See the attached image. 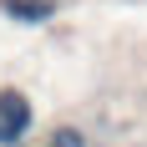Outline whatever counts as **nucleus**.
Wrapping results in <instances>:
<instances>
[{"label":"nucleus","mask_w":147,"mask_h":147,"mask_svg":"<svg viewBox=\"0 0 147 147\" xmlns=\"http://www.w3.org/2000/svg\"><path fill=\"white\" fill-rule=\"evenodd\" d=\"M30 132V96L26 91H0V147H15Z\"/></svg>","instance_id":"f257e3e1"},{"label":"nucleus","mask_w":147,"mask_h":147,"mask_svg":"<svg viewBox=\"0 0 147 147\" xmlns=\"http://www.w3.org/2000/svg\"><path fill=\"white\" fill-rule=\"evenodd\" d=\"M5 15L10 20H51L56 0H5Z\"/></svg>","instance_id":"f03ea898"},{"label":"nucleus","mask_w":147,"mask_h":147,"mask_svg":"<svg viewBox=\"0 0 147 147\" xmlns=\"http://www.w3.org/2000/svg\"><path fill=\"white\" fill-rule=\"evenodd\" d=\"M51 147H86V132L81 127H56L51 132Z\"/></svg>","instance_id":"7ed1b4c3"}]
</instances>
